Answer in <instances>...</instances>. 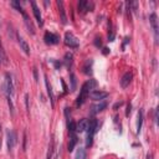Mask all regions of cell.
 Returning <instances> with one entry per match:
<instances>
[{
    "label": "cell",
    "instance_id": "5b68a950",
    "mask_svg": "<svg viewBox=\"0 0 159 159\" xmlns=\"http://www.w3.org/2000/svg\"><path fill=\"white\" fill-rule=\"evenodd\" d=\"M149 21H150V25H152V29H153V33H154V41H155V44H158V39H159V36H158V19H157V14L155 13H153V14H150V16H149Z\"/></svg>",
    "mask_w": 159,
    "mask_h": 159
},
{
    "label": "cell",
    "instance_id": "603a6c76",
    "mask_svg": "<svg viewBox=\"0 0 159 159\" xmlns=\"http://www.w3.org/2000/svg\"><path fill=\"white\" fill-rule=\"evenodd\" d=\"M6 63H8V57H6V55L4 52V49H3V50H0V66L6 65Z\"/></svg>",
    "mask_w": 159,
    "mask_h": 159
},
{
    "label": "cell",
    "instance_id": "1f68e13d",
    "mask_svg": "<svg viewBox=\"0 0 159 159\" xmlns=\"http://www.w3.org/2000/svg\"><path fill=\"white\" fill-rule=\"evenodd\" d=\"M34 75H35V80L38 81V70L36 69H34Z\"/></svg>",
    "mask_w": 159,
    "mask_h": 159
},
{
    "label": "cell",
    "instance_id": "4fadbf2b",
    "mask_svg": "<svg viewBox=\"0 0 159 159\" xmlns=\"http://www.w3.org/2000/svg\"><path fill=\"white\" fill-rule=\"evenodd\" d=\"M92 8H93V4L89 2H86V0H81L78 3V11H81V13H86V11L91 10Z\"/></svg>",
    "mask_w": 159,
    "mask_h": 159
},
{
    "label": "cell",
    "instance_id": "4dcf8cb0",
    "mask_svg": "<svg viewBox=\"0 0 159 159\" xmlns=\"http://www.w3.org/2000/svg\"><path fill=\"white\" fill-rule=\"evenodd\" d=\"M154 122L158 123V109H155V113H154Z\"/></svg>",
    "mask_w": 159,
    "mask_h": 159
},
{
    "label": "cell",
    "instance_id": "f546056e",
    "mask_svg": "<svg viewBox=\"0 0 159 159\" xmlns=\"http://www.w3.org/2000/svg\"><path fill=\"white\" fill-rule=\"evenodd\" d=\"M122 105H123V102H117V103L113 106V109H117V108H118V107H121Z\"/></svg>",
    "mask_w": 159,
    "mask_h": 159
},
{
    "label": "cell",
    "instance_id": "ac0fdd59",
    "mask_svg": "<svg viewBox=\"0 0 159 159\" xmlns=\"http://www.w3.org/2000/svg\"><path fill=\"white\" fill-rule=\"evenodd\" d=\"M45 85H46V88H47V93L50 96V101H51V105L54 106L55 105V98H54V93H52V88L49 83V80H47V76H45Z\"/></svg>",
    "mask_w": 159,
    "mask_h": 159
},
{
    "label": "cell",
    "instance_id": "7402d4cb",
    "mask_svg": "<svg viewBox=\"0 0 159 159\" xmlns=\"http://www.w3.org/2000/svg\"><path fill=\"white\" fill-rule=\"evenodd\" d=\"M92 61H89V60H87L86 61V63H85V66H83V72L86 74V75H91L92 74Z\"/></svg>",
    "mask_w": 159,
    "mask_h": 159
},
{
    "label": "cell",
    "instance_id": "f1b7e54d",
    "mask_svg": "<svg viewBox=\"0 0 159 159\" xmlns=\"http://www.w3.org/2000/svg\"><path fill=\"white\" fill-rule=\"evenodd\" d=\"M131 108H132V106L128 103V106H127V111H125V116H129V113H131Z\"/></svg>",
    "mask_w": 159,
    "mask_h": 159
},
{
    "label": "cell",
    "instance_id": "6da1fadb",
    "mask_svg": "<svg viewBox=\"0 0 159 159\" xmlns=\"http://www.w3.org/2000/svg\"><path fill=\"white\" fill-rule=\"evenodd\" d=\"M4 91L6 93V98H8V103L10 107V113L14 114V103H13V96H14V82H13V77L10 74L5 75V83H4Z\"/></svg>",
    "mask_w": 159,
    "mask_h": 159
},
{
    "label": "cell",
    "instance_id": "2e32d148",
    "mask_svg": "<svg viewBox=\"0 0 159 159\" xmlns=\"http://www.w3.org/2000/svg\"><path fill=\"white\" fill-rule=\"evenodd\" d=\"M77 142H78V138H77V136H76L75 133H71V134H70V142H69V145H67V148H69V152H72V150H74V148L76 147Z\"/></svg>",
    "mask_w": 159,
    "mask_h": 159
},
{
    "label": "cell",
    "instance_id": "30bf717a",
    "mask_svg": "<svg viewBox=\"0 0 159 159\" xmlns=\"http://www.w3.org/2000/svg\"><path fill=\"white\" fill-rule=\"evenodd\" d=\"M31 6H33V13H34V15H35L36 21L39 22V25H40V26H42L44 21H42V16H41V11H40L39 6L36 5V3H35V2H31Z\"/></svg>",
    "mask_w": 159,
    "mask_h": 159
},
{
    "label": "cell",
    "instance_id": "d4e9b609",
    "mask_svg": "<svg viewBox=\"0 0 159 159\" xmlns=\"http://www.w3.org/2000/svg\"><path fill=\"white\" fill-rule=\"evenodd\" d=\"M70 78H71V92H74V91L76 89V85H77L75 74H71V75H70Z\"/></svg>",
    "mask_w": 159,
    "mask_h": 159
},
{
    "label": "cell",
    "instance_id": "7c38bea8",
    "mask_svg": "<svg viewBox=\"0 0 159 159\" xmlns=\"http://www.w3.org/2000/svg\"><path fill=\"white\" fill-rule=\"evenodd\" d=\"M16 39H18V42H19L21 50H22L26 55H30V46H29V44L24 40V38H22L20 34H18V35H16Z\"/></svg>",
    "mask_w": 159,
    "mask_h": 159
},
{
    "label": "cell",
    "instance_id": "484cf974",
    "mask_svg": "<svg viewBox=\"0 0 159 159\" xmlns=\"http://www.w3.org/2000/svg\"><path fill=\"white\" fill-rule=\"evenodd\" d=\"M11 6H14L15 9H18L19 11H21V14L24 13V9L21 8V4H20V2H11Z\"/></svg>",
    "mask_w": 159,
    "mask_h": 159
},
{
    "label": "cell",
    "instance_id": "d590c367",
    "mask_svg": "<svg viewBox=\"0 0 159 159\" xmlns=\"http://www.w3.org/2000/svg\"><path fill=\"white\" fill-rule=\"evenodd\" d=\"M0 131H2V127H0Z\"/></svg>",
    "mask_w": 159,
    "mask_h": 159
},
{
    "label": "cell",
    "instance_id": "9c48e42d",
    "mask_svg": "<svg viewBox=\"0 0 159 159\" xmlns=\"http://www.w3.org/2000/svg\"><path fill=\"white\" fill-rule=\"evenodd\" d=\"M132 80H133V74H132V72H125V74L122 76V78H121V87H122V88L128 87L129 83L132 82Z\"/></svg>",
    "mask_w": 159,
    "mask_h": 159
},
{
    "label": "cell",
    "instance_id": "ffe728a7",
    "mask_svg": "<svg viewBox=\"0 0 159 159\" xmlns=\"http://www.w3.org/2000/svg\"><path fill=\"white\" fill-rule=\"evenodd\" d=\"M142 124H143V111L139 109V111H138V122H137V133L141 132Z\"/></svg>",
    "mask_w": 159,
    "mask_h": 159
},
{
    "label": "cell",
    "instance_id": "e0dca14e",
    "mask_svg": "<svg viewBox=\"0 0 159 159\" xmlns=\"http://www.w3.org/2000/svg\"><path fill=\"white\" fill-rule=\"evenodd\" d=\"M22 15H24V19H25V24H26V26H27V29H29V31L31 34H35V27H34V25H33V22H31V20L29 19V16H27V14L24 11L22 13Z\"/></svg>",
    "mask_w": 159,
    "mask_h": 159
},
{
    "label": "cell",
    "instance_id": "9a60e30c",
    "mask_svg": "<svg viewBox=\"0 0 159 159\" xmlns=\"http://www.w3.org/2000/svg\"><path fill=\"white\" fill-rule=\"evenodd\" d=\"M87 127H88V119L82 118V119H80L78 123H76V131L77 132H85V131H87Z\"/></svg>",
    "mask_w": 159,
    "mask_h": 159
},
{
    "label": "cell",
    "instance_id": "44dd1931",
    "mask_svg": "<svg viewBox=\"0 0 159 159\" xmlns=\"http://www.w3.org/2000/svg\"><path fill=\"white\" fill-rule=\"evenodd\" d=\"M86 155H87L86 154V149L80 147L77 149V152H76V159H86Z\"/></svg>",
    "mask_w": 159,
    "mask_h": 159
},
{
    "label": "cell",
    "instance_id": "8d00e7d4",
    "mask_svg": "<svg viewBox=\"0 0 159 159\" xmlns=\"http://www.w3.org/2000/svg\"><path fill=\"white\" fill-rule=\"evenodd\" d=\"M0 147H2V143H0Z\"/></svg>",
    "mask_w": 159,
    "mask_h": 159
},
{
    "label": "cell",
    "instance_id": "3957f363",
    "mask_svg": "<svg viewBox=\"0 0 159 159\" xmlns=\"http://www.w3.org/2000/svg\"><path fill=\"white\" fill-rule=\"evenodd\" d=\"M65 45L71 47V49H77L80 46L78 40L76 39V36L72 33H66L65 34Z\"/></svg>",
    "mask_w": 159,
    "mask_h": 159
},
{
    "label": "cell",
    "instance_id": "d6a6232c",
    "mask_svg": "<svg viewBox=\"0 0 159 159\" xmlns=\"http://www.w3.org/2000/svg\"><path fill=\"white\" fill-rule=\"evenodd\" d=\"M147 159H154V158H153V154H152V153H149V154L147 155Z\"/></svg>",
    "mask_w": 159,
    "mask_h": 159
},
{
    "label": "cell",
    "instance_id": "836d02e7",
    "mask_svg": "<svg viewBox=\"0 0 159 159\" xmlns=\"http://www.w3.org/2000/svg\"><path fill=\"white\" fill-rule=\"evenodd\" d=\"M108 51H109L108 49H103V54H105V55H107V54H108Z\"/></svg>",
    "mask_w": 159,
    "mask_h": 159
},
{
    "label": "cell",
    "instance_id": "ba28073f",
    "mask_svg": "<svg viewBox=\"0 0 159 159\" xmlns=\"http://www.w3.org/2000/svg\"><path fill=\"white\" fill-rule=\"evenodd\" d=\"M97 129H98V121L96 118H92L91 121H88V127H87L88 133L87 134L94 136V133L97 132Z\"/></svg>",
    "mask_w": 159,
    "mask_h": 159
},
{
    "label": "cell",
    "instance_id": "8992f818",
    "mask_svg": "<svg viewBox=\"0 0 159 159\" xmlns=\"http://www.w3.org/2000/svg\"><path fill=\"white\" fill-rule=\"evenodd\" d=\"M88 96L92 100H94V101H102V100H105V98L108 97V93L107 92H103V91H100V89H94V91H92L88 94Z\"/></svg>",
    "mask_w": 159,
    "mask_h": 159
},
{
    "label": "cell",
    "instance_id": "5bb4252c",
    "mask_svg": "<svg viewBox=\"0 0 159 159\" xmlns=\"http://www.w3.org/2000/svg\"><path fill=\"white\" fill-rule=\"evenodd\" d=\"M57 6L60 9V15H61V22L65 25L67 24V18H66V14H65V8H63V2L61 0H57Z\"/></svg>",
    "mask_w": 159,
    "mask_h": 159
},
{
    "label": "cell",
    "instance_id": "8fae6325",
    "mask_svg": "<svg viewBox=\"0 0 159 159\" xmlns=\"http://www.w3.org/2000/svg\"><path fill=\"white\" fill-rule=\"evenodd\" d=\"M106 107H107V102H106V101H103V102H100L98 105H94V106H92V107H91V109H89V113H91L92 116H94V114H97V113L102 112V111H103Z\"/></svg>",
    "mask_w": 159,
    "mask_h": 159
},
{
    "label": "cell",
    "instance_id": "cb8c5ba5",
    "mask_svg": "<svg viewBox=\"0 0 159 159\" xmlns=\"http://www.w3.org/2000/svg\"><path fill=\"white\" fill-rule=\"evenodd\" d=\"M67 128H69L70 134H71V133H75V132H76V123H75L74 121H69V122H67Z\"/></svg>",
    "mask_w": 159,
    "mask_h": 159
},
{
    "label": "cell",
    "instance_id": "7a4b0ae2",
    "mask_svg": "<svg viewBox=\"0 0 159 159\" xmlns=\"http://www.w3.org/2000/svg\"><path fill=\"white\" fill-rule=\"evenodd\" d=\"M89 89H91V87H89V83H88V81H87V82H85V83L82 85L81 91H80V94L77 96V100H76V106H77V107L82 106V105L86 102L88 94H89Z\"/></svg>",
    "mask_w": 159,
    "mask_h": 159
},
{
    "label": "cell",
    "instance_id": "52a82bcc",
    "mask_svg": "<svg viewBox=\"0 0 159 159\" xmlns=\"http://www.w3.org/2000/svg\"><path fill=\"white\" fill-rule=\"evenodd\" d=\"M44 40H45V44L47 45H56L60 41V36L54 33H46L44 36Z\"/></svg>",
    "mask_w": 159,
    "mask_h": 159
},
{
    "label": "cell",
    "instance_id": "d6986e66",
    "mask_svg": "<svg viewBox=\"0 0 159 159\" xmlns=\"http://www.w3.org/2000/svg\"><path fill=\"white\" fill-rule=\"evenodd\" d=\"M74 55L71 54V52H67L66 55H65V60H63V62H65V65L70 69L71 66H72V62H74Z\"/></svg>",
    "mask_w": 159,
    "mask_h": 159
},
{
    "label": "cell",
    "instance_id": "4316f807",
    "mask_svg": "<svg viewBox=\"0 0 159 159\" xmlns=\"http://www.w3.org/2000/svg\"><path fill=\"white\" fill-rule=\"evenodd\" d=\"M52 152H54V141H51V143L49 145V152H47V158L46 159H51L52 158Z\"/></svg>",
    "mask_w": 159,
    "mask_h": 159
},
{
    "label": "cell",
    "instance_id": "83f0119b",
    "mask_svg": "<svg viewBox=\"0 0 159 159\" xmlns=\"http://www.w3.org/2000/svg\"><path fill=\"white\" fill-rule=\"evenodd\" d=\"M94 45H96L97 47H101L102 46V39L101 38H96V39H94Z\"/></svg>",
    "mask_w": 159,
    "mask_h": 159
},
{
    "label": "cell",
    "instance_id": "e575fe53",
    "mask_svg": "<svg viewBox=\"0 0 159 159\" xmlns=\"http://www.w3.org/2000/svg\"><path fill=\"white\" fill-rule=\"evenodd\" d=\"M0 50H3V45H2V40H0Z\"/></svg>",
    "mask_w": 159,
    "mask_h": 159
},
{
    "label": "cell",
    "instance_id": "277c9868",
    "mask_svg": "<svg viewBox=\"0 0 159 159\" xmlns=\"http://www.w3.org/2000/svg\"><path fill=\"white\" fill-rule=\"evenodd\" d=\"M6 139H8V149L9 152H11L14 149V147L18 143V136L15 131H8L6 133Z\"/></svg>",
    "mask_w": 159,
    "mask_h": 159
}]
</instances>
